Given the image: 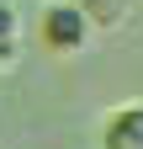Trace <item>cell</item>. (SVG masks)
Instances as JSON below:
<instances>
[{
	"instance_id": "1",
	"label": "cell",
	"mask_w": 143,
	"mask_h": 149,
	"mask_svg": "<svg viewBox=\"0 0 143 149\" xmlns=\"http://www.w3.org/2000/svg\"><path fill=\"white\" fill-rule=\"evenodd\" d=\"M43 48H53V53H80L85 43H90V32H96V22H90V11L80 6V0H58V6H48L43 11Z\"/></svg>"
},
{
	"instance_id": "2",
	"label": "cell",
	"mask_w": 143,
	"mask_h": 149,
	"mask_svg": "<svg viewBox=\"0 0 143 149\" xmlns=\"http://www.w3.org/2000/svg\"><path fill=\"white\" fill-rule=\"evenodd\" d=\"M101 149H143V101L117 107L101 128Z\"/></svg>"
},
{
	"instance_id": "3",
	"label": "cell",
	"mask_w": 143,
	"mask_h": 149,
	"mask_svg": "<svg viewBox=\"0 0 143 149\" xmlns=\"http://www.w3.org/2000/svg\"><path fill=\"white\" fill-rule=\"evenodd\" d=\"M16 43H21V16H16V6L0 0V59H11Z\"/></svg>"
}]
</instances>
